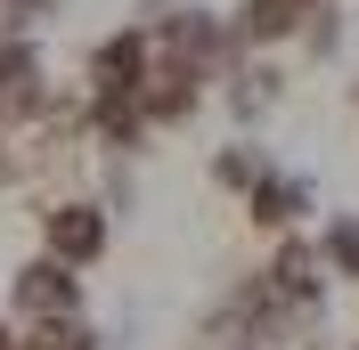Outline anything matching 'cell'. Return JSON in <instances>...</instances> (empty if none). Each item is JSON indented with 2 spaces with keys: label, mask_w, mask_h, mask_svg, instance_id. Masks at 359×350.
<instances>
[{
  "label": "cell",
  "mask_w": 359,
  "mask_h": 350,
  "mask_svg": "<svg viewBox=\"0 0 359 350\" xmlns=\"http://www.w3.org/2000/svg\"><path fill=\"white\" fill-rule=\"evenodd\" d=\"M8 309H17L25 326H41V318H82V285H74L66 261H25L8 277Z\"/></svg>",
  "instance_id": "6da1fadb"
},
{
  "label": "cell",
  "mask_w": 359,
  "mask_h": 350,
  "mask_svg": "<svg viewBox=\"0 0 359 350\" xmlns=\"http://www.w3.org/2000/svg\"><path fill=\"white\" fill-rule=\"evenodd\" d=\"M107 237H114V220L90 196H66L57 212H49V261H66V269H90L98 253H107Z\"/></svg>",
  "instance_id": "7a4b0ae2"
},
{
  "label": "cell",
  "mask_w": 359,
  "mask_h": 350,
  "mask_svg": "<svg viewBox=\"0 0 359 350\" xmlns=\"http://www.w3.org/2000/svg\"><path fill=\"white\" fill-rule=\"evenodd\" d=\"M147 66H156V41H147V33H114V41H98V49H90V98H139Z\"/></svg>",
  "instance_id": "3957f363"
},
{
  "label": "cell",
  "mask_w": 359,
  "mask_h": 350,
  "mask_svg": "<svg viewBox=\"0 0 359 350\" xmlns=\"http://www.w3.org/2000/svg\"><path fill=\"white\" fill-rule=\"evenodd\" d=\"M41 49L25 41V33H8L0 41V122H33L41 114Z\"/></svg>",
  "instance_id": "277c9868"
},
{
  "label": "cell",
  "mask_w": 359,
  "mask_h": 350,
  "mask_svg": "<svg viewBox=\"0 0 359 350\" xmlns=\"http://www.w3.org/2000/svg\"><path fill=\"white\" fill-rule=\"evenodd\" d=\"M262 285H269L286 309H311V302H318V253H311L302 237H294V244H278V261L262 269Z\"/></svg>",
  "instance_id": "5b68a950"
},
{
  "label": "cell",
  "mask_w": 359,
  "mask_h": 350,
  "mask_svg": "<svg viewBox=\"0 0 359 350\" xmlns=\"http://www.w3.org/2000/svg\"><path fill=\"white\" fill-rule=\"evenodd\" d=\"M253 196V220H262V228H294V220L311 212V179H286V172H262L245 188Z\"/></svg>",
  "instance_id": "8992f818"
},
{
  "label": "cell",
  "mask_w": 359,
  "mask_h": 350,
  "mask_svg": "<svg viewBox=\"0 0 359 350\" xmlns=\"http://www.w3.org/2000/svg\"><path fill=\"white\" fill-rule=\"evenodd\" d=\"M311 24V0H245L237 8V33L245 41H294Z\"/></svg>",
  "instance_id": "52a82bcc"
},
{
  "label": "cell",
  "mask_w": 359,
  "mask_h": 350,
  "mask_svg": "<svg viewBox=\"0 0 359 350\" xmlns=\"http://www.w3.org/2000/svg\"><path fill=\"white\" fill-rule=\"evenodd\" d=\"M212 179H221V188H253V179H262V155L253 147H221L212 155Z\"/></svg>",
  "instance_id": "ba28073f"
},
{
  "label": "cell",
  "mask_w": 359,
  "mask_h": 350,
  "mask_svg": "<svg viewBox=\"0 0 359 350\" xmlns=\"http://www.w3.org/2000/svg\"><path fill=\"white\" fill-rule=\"evenodd\" d=\"M327 269L335 277H359V220H335L327 228Z\"/></svg>",
  "instance_id": "9c48e42d"
},
{
  "label": "cell",
  "mask_w": 359,
  "mask_h": 350,
  "mask_svg": "<svg viewBox=\"0 0 359 350\" xmlns=\"http://www.w3.org/2000/svg\"><path fill=\"white\" fill-rule=\"evenodd\" d=\"M237 82H245V90H237V106H245V114H262L269 98H278V74H269V66H262V74H237Z\"/></svg>",
  "instance_id": "30bf717a"
},
{
  "label": "cell",
  "mask_w": 359,
  "mask_h": 350,
  "mask_svg": "<svg viewBox=\"0 0 359 350\" xmlns=\"http://www.w3.org/2000/svg\"><path fill=\"white\" fill-rule=\"evenodd\" d=\"M0 350H17V334H8V326H0Z\"/></svg>",
  "instance_id": "8fae6325"
},
{
  "label": "cell",
  "mask_w": 359,
  "mask_h": 350,
  "mask_svg": "<svg viewBox=\"0 0 359 350\" xmlns=\"http://www.w3.org/2000/svg\"><path fill=\"white\" fill-rule=\"evenodd\" d=\"M0 179H8V155H0Z\"/></svg>",
  "instance_id": "7c38bea8"
}]
</instances>
